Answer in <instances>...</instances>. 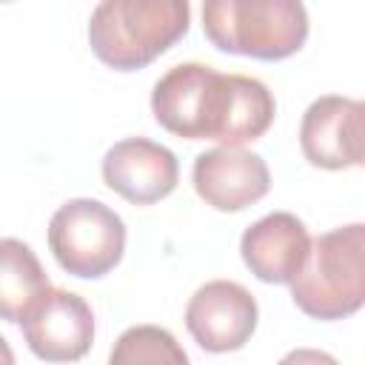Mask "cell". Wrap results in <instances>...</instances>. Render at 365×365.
<instances>
[{"label": "cell", "mask_w": 365, "mask_h": 365, "mask_svg": "<svg viewBox=\"0 0 365 365\" xmlns=\"http://www.w3.org/2000/svg\"><path fill=\"white\" fill-rule=\"evenodd\" d=\"M154 120L185 140L240 148L259 140L277 114L271 88L245 74H222L205 63L171 66L151 91Z\"/></svg>", "instance_id": "cell-1"}, {"label": "cell", "mask_w": 365, "mask_h": 365, "mask_svg": "<svg viewBox=\"0 0 365 365\" xmlns=\"http://www.w3.org/2000/svg\"><path fill=\"white\" fill-rule=\"evenodd\" d=\"M185 0H103L88 17V43L114 71H137L188 34Z\"/></svg>", "instance_id": "cell-2"}, {"label": "cell", "mask_w": 365, "mask_h": 365, "mask_svg": "<svg viewBox=\"0 0 365 365\" xmlns=\"http://www.w3.org/2000/svg\"><path fill=\"white\" fill-rule=\"evenodd\" d=\"M294 305L311 319H345L365 302V225L351 222L311 240L308 259L291 282Z\"/></svg>", "instance_id": "cell-3"}, {"label": "cell", "mask_w": 365, "mask_h": 365, "mask_svg": "<svg viewBox=\"0 0 365 365\" xmlns=\"http://www.w3.org/2000/svg\"><path fill=\"white\" fill-rule=\"evenodd\" d=\"M202 31L225 54L285 60L308 40V11L299 0H208Z\"/></svg>", "instance_id": "cell-4"}, {"label": "cell", "mask_w": 365, "mask_h": 365, "mask_svg": "<svg viewBox=\"0 0 365 365\" xmlns=\"http://www.w3.org/2000/svg\"><path fill=\"white\" fill-rule=\"evenodd\" d=\"M48 248L66 274L100 279L125 254V222L100 200H68L51 214Z\"/></svg>", "instance_id": "cell-5"}, {"label": "cell", "mask_w": 365, "mask_h": 365, "mask_svg": "<svg viewBox=\"0 0 365 365\" xmlns=\"http://www.w3.org/2000/svg\"><path fill=\"white\" fill-rule=\"evenodd\" d=\"M365 106L354 97L322 94L299 123V148L305 160L325 171L362 165L365 157Z\"/></svg>", "instance_id": "cell-6"}, {"label": "cell", "mask_w": 365, "mask_h": 365, "mask_svg": "<svg viewBox=\"0 0 365 365\" xmlns=\"http://www.w3.org/2000/svg\"><path fill=\"white\" fill-rule=\"evenodd\" d=\"M259 319L257 299L234 279H211L194 291L185 305V328L208 354L240 351Z\"/></svg>", "instance_id": "cell-7"}, {"label": "cell", "mask_w": 365, "mask_h": 365, "mask_svg": "<svg viewBox=\"0 0 365 365\" xmlns=\"http://www.w3.org/2000/svg\"><path fill=\"white\" fill-rule=\"evenodd\" d=\"M20 325L29 351L43 362H77L94 342V314L88 302L54 285Z\"/></svg>", "instance_id": "cell-8"}, {"label": "cell", "mask_w": 365, "mask_h": 365, "mask_svg": "<svg viewBox=\"0 0 365 365\" xmlns=\"http://www.w3.org/2000/svg\"><path fill=\"white\" fill-rule=\"evenodd\" d=\"M180 180V163L171 148L148 137H125L103 157V182L134 205L165 200Z\"/></svg>", "instance_id": "cell-9"}, {"label": "cell", "mask_w": 365, "mask_h": 365, "mask_svg": "<svg viewBox=\"0 0 365 365\" xmlns=\"http://www.w3.org/2000/svg\"><path fill=\"white\" fill-rule=\"evenodd\" d=\"M191 182L205 205L217 211H242L268 194L271 171L257 151L217 145L197 154Z\"/></svg>", "instance_id": "cell-10"}, {"label": "cell", "mask_w": 365, "mask_h": 365, "mask_svg": "<svg viewBox=\"0 0 365 365\" xmlns=\"http://www.w3.org/2000/svg\"><path fill=\"white\" fill-rule=\"evenodd\" d=\"M311 251L305 222L288 211H271L242 231L240 254L248 271L271 285H291Z\"/></svg>", "instance_id": "cell-11"}, {"label": "cell", "mask_w": 365, "mask_h": 365, "mask_svg": "<svg viewBox=\"0 0 365 365\" xmlns=\"http://www.w3.org/2000/svg\"><path fill=\"white\" fill-rule=\"evenodd\" d=\"M51 288L37 254L14 237L0 240V319L23 322Z\"/></svg>", "instance_id": "cell-12"}, {"label": "cell", "mask_w": 365, "mask_h": 365, "mask_svg": "<svg viewBox=\"0 0 365 365\" xmlns=\"http://www.w3.org/2000/svg\"><path fill=\"white\" fill-rule=\"evenodd\" d=\"M108 365H191V362L168 328L131 325L117 336L108 354Z\"/></svg>", "instance_id": "cell-13"}, {"label": "cell", "mask_w": 365, "mask_h": 365, "mask_svg": "<svg viewBox=\"0 0 365 365\" xmlns=\"http://www.w3.org/2000/svg\"><path fill=\"white\" fill-rule=\"evenodd\" d=\"M277 365H339V362L328 351H319V348H294Z\"/></svg>", "instance_id": "cell-14"}, {"label": "cell", "mask_w": 365, "mask_h": 365, "mask_svg": "<svg viewBox=\"0 0 365 365\" xmlns=\"http://www.w3.org/2000/svg\"><path fill=\"white\" fill-rule=\"evenodd\" d=\"M0 365H17L14 362V351H11V345H9L6 336H0Z\"/></svg>", "instance_id": "cell-15"}]
</instances>
